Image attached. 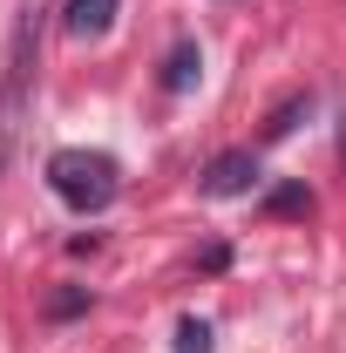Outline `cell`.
<instances>
[{
	"instance_id": "6da1fadb",
	"label": "cell",
	"mask_w": 346,
	"mask_h": 353,
	"mask_svg": "<svg viewBox=\"0 0 346 353\" xmlns=\"http://www.w3.org/2000/svg\"><path fill=\"white\" fill-rule=\"evenodd\" d=\"M34 61H41V0L21 7L14 34H7V61H0V176L21 150L28 130V102H34Z\"/></svg>"
},
{
	"instance_id": "7a4b0ae2",
	"label": "cell",
	"mask_w": 346,
	"mask_h": 353,
	"mask_svg": "<svg viewBox=\"0 0 346 353\" xmlns=\"http://www.w3.org/2000/svg\"><path fill=\"white\" fill-rule=\"evenodd\" d=\"M48 190L68 204V211H109L116 204V190H123V170H116V157H102V150H54L48 157Z\"/></svg>"
},
{
	"instance_id": "3957f363",
	"label": "cell",
	"mask_w": 346,
	"mask_h": 353,
	"mask_svg": "<svg viewBox=\"0 0 346 353\" xmlns=\"http://www.w3.org/2000/svg\"><path fill=\"white\" fill-rule=\"evenodd\" d=\"M197 183H204V197H245L258 183V157L252 150H224V157H211V170Z\"/></svg>"
},
{
	"instance_id": "277c9868",
	"label": "cell",
	"mask_w": 346,
	"mask_h": 353,
	"mask_svg": "<svg viewBox=\"0 0 346 353\" xmlns=\"http://www.w3.org/2000/svg\"><path fill=\"white\" fill-rule=\"evenodd\" d=\"M116 7H123V0H68V14H61V28H68V34H102V28H109V21H116Z\"/></svg>"
},
{
	"instance_id": "5b68a950",
	"label": "cell",
	"mask_w": 346,
	"mask_h": 353,
	"mask_svg": "<svg viewBox=\"0 0 346 353\" xmlns=\"http://www.w3.org/2000/svg\"><path fill=\"white\" fill-rule=\"evenodd\" d=\"M190 82H197V41H176L170 48V68H163V88L176 95V88H190Z\"/></svg>"
},
{
	"instance_id": "8992f818",
	"label": "cell",
	"mask_w": 346,
	"mask_h": 353,
	"mask_svg": "<svg viewBox=\"0 0 346 353\" xmlns=\"http://www.w3.org/2000/svg\"><path fill=\"white\" fill-rule=\"evenodd\" d=\"M305 109H312V95H285V102L272 109V123H265V143H278V136H292V123H299Z\"/></svg>"
},
{
	"instance_id": "52a82bcc",
	"label": "cell",
	"mask_w": 346,
	"mask_h": 353,
	"mask_svg": "<svg viewBox=\"0 0 346 353\" xmlns=\"http://www.w3.org/2000/svg\"><path fill=\"white\" fill-rule=\"evenodd\" d=\"M272 211L278 218H312V190H272Z\"/></svg>"
},
{
	"instance_id": "ba28073f",
	"label": "cell",
	"mask_w": 346,
	"mask_h": 353,
	"mask_svg": "<svg viewBox=\"0 0 346 353\" xmlns=\"http://www.w3.org/2000/svg\"><path fill=\"white\" fill-rule=\"evenodd\" d=\"M176 353H211V326L204 319H183L176 326Z\"/></svg>"
},
{
	"instance_id": "9c48e42d",
	"label": "cell",
	"mask_w": 346,
	"mask_h": 353,
	"mask_svg": "<svg viewBox=\"0 0 346 353\" xmlns=\"http://www.w3.org/2000/svg\"><path fill=\"white\" fill-rule=\"evenodd\" d=\"M340 163H346V109H340Z\"/></svg>"
}]
</instances>
